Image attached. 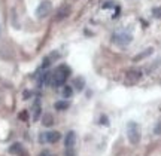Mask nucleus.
I'll return each instance as SVG.
<instances>
[{
  "instance_id": "f257e3e1",
  "label": "nucleus",
  "mask_w": 161,
  "mask_h": 156,
  "mask_svg": "<svg viewBox=\"0 0 161 156\" xmlns=\"http://www.w3.org/2000/svg\"><path fill=\"white\" fill-rule=\"evenodd\" d=\"M70 76V69L67 65H58L55 71L51 73V79H49V85H52L54 88L63 86L64 82L67 81V77Z\"/></svg>"
},
{
  "instance_id": "f03ea898",
  "label": "nucleus",
  "mask_w": 161,
  "mask_h": 156,
  "mask_svg": "<svg viewBox=\"0 0 161 156\" xmlns=\"http://www.w3.org/2000/svg\"><path fill=\"white\" fill-rule=\"evenodd\" d=\"M125 131H127V137H128V140H130V143H131V144H139V141H140V138H142L139 123H136L134 121H130L128 123H127Z\"/></svg>"
},
{
  "instance_id": "7ed1b4c3",
  "label": "nucleus",
  "mask_w": 161,
  "mask_h": 156,
  "mask_svg": "<svg viewBox=\"0 0 161 156\" xmlns=\"http://www.w3.org/2000/svg\"><path fill=\"white\" fill-rule=\"evenodd\" d=\"M131 40H133V34L127 33V31H116L112 36V42L115 45H119V46H127L128 43H131Z\"/></svg>"
},
{
  "instance_id": "20e7f679",
  "label": "nucleus",
  "mask_w": 161,
  "mask_h": 156,
  "mask_svg": "<svg viewBox=\"0 0 161 156\" xmlns=\"http://www.w3.org/2000/svg\"><path fill=\"white\" fill-rule=\"evenodd\" d=\"M52 9V3L49 0H43V2H40L39 6H37V9H36V17L37 18H45L49 15V12Z\"/></svg>"
},
{
  "instance_id": "39448f33",
  "label": "nucleus",
  "mask_w": 161,
  "mask_h": 156,
  "mask_svg": "<svg viewBox=\"0 0 161 156\" xmlns=\"http://www.w3.org/2000/svg\"><path fill=\"white\" fill-rule=\"evenodd\" d=\"M140 79H142V71H140V70H130V71H127L124 81H125L127 85H134V83H137Z\"/></svg>"
},
{
  "instance_id": "423d86ee",
  "label": "nucleus",
  "mask_w": 161,
  "mask_h": 156,
  "mask_svg": "<svg viewBox=\"0 0 161 156\" xmlns=\"http://www.w3.org/2000/svg\"><path fill=\"white\" fill-rule=\"evenodd\" d=\"M60 138H61V134L58 133V131H49V133H45V135H42V137H40V141L57 143Z\"/></svg>"
},
{
  "instance_id": "0eeeda50",
  "label": "nucleus",
  "mask_w": 161,
  "mask_h": 156,
  "mask_svg": "<svg viewBox=\"0 0 161 156\" xmlns=\"http://www.w3.org/2000/svg\"><path fill=\"white\" fill-rule=\"evenodd\" d=\"M75 141H76V134L73 133V131H69L67 135H66V140H64L66 149H72V147L75 146Z\"/></svg>"
},
{
  "instance_id": "6e6552de",
  "label": "nucleus",
  "mask_w": 161,
  "mask_h": 156,
  "mask_svg": "<svg viewBox=\"0 0 161 156\" xmlns=\"http://www.w3.org/2000/svg\"><path fill=\"white\" fill-rule=\"evenodd\" d=\"M69 13H70V6L64 5V6H61V8L58 9L57 15H55V19H57V21H60V19H63V18L69 17Z\"/></svg>"
},
{
  "instance_id": "1a4fd4ad",
  "label": "nucleus",
  "mask_w": 161,
  "mask_h": 156,
  "mask_svg": "<svg viewBox=\"0 0 161 156\" xmlns=\"http://www.w3.org/2000/svg\"><path fill=\"white\" fill-rule=\"evenodd\" d=\"M42 123H43L45 127H51L52 123H54V117H52V115H49V113H46V115H43Z\"/></svg>"
},
{
  "instance_id": "9d476101",
  "label": "nucleus",
  "mask_w": 161,
  "mask_h": 156,
  "mask_svg": "<svg viewBox=\"0 0 161 156\" xmlns=\"http://www.w3.org/2000/svg\"><path fill=\"white\" fill-rule=\"evenodd\" d=\"M84 83H85V82H84L82 77H76L75 81H73V85H75V88L78 91H82V89H84Z\"/></svg>"
},
{
  "instance_id": "9b49d317",
  "label": "nucleus",
  "mask_w": 161,
  "mask_h": 156,
  "mask_svg": "<svg viewBox=\"0 0 161 156\" xmlns=\"http://www.w3.org/2000/svg\"><path fill=\"white\" fill-rule=\"evenodd\" d=\"M54 107L57 110H66V109H69V103L67 101H57V103L54 104Z\"/></svg>"
},
{
  "instance_id": "f8f14e48",
  "label": "nucleus",
  "mask_w": 161,
  "mask_h": 156,
  "mask_svg": "<svg viewBox=\"0 0 161 156\" xmlns=\"http://www.w3.org/2000/svg\"><path fill=\"white\" fill-rule=\"evenodd\" d=\"M72 94H73L72 86H67V85H66V86L63 88V97H67V98H69V97H72Z\"/></svg>"
},
{
  "instance_id": "ddd939ff",
  "label": "nucleus",
  "mask_w": 161,
  "mask_h": 156,
  "mask_svg": "<svg viewBox=\"0 0 161 156\" xmlns=\"http://www.w3.org/2000/svg\"><path fill=\"white\" fill-rule=\"evenodd\" d=\"M39 115H40V104H39V101H36V104H35V115H33V119H35V121H37V119H39Z\"/></svg>"
},
{
  "instance_id": "4468645a",
  "label": "nucleus",
  "mask_w": 161,
  "mask_h": 156,
  "mask_svg": "<svg viewBox=\"0 0 161 156\" xmlns=\"http://www.w3.org/2000/svg\"><path fill=\"white\" fill-rule=\"evenodd\" d=\"M9 152H11V153H19V152H21V144H18V143H15L14 146H11V149H9Z\"/></svg>"
},
{
  "instance_id": "2eb2a0df",
  "label": "nucleus",
  "mask_w": 161,
  "mask_h": 156,
  "mask_svg": "<svg viewBox=\"0 0 161 156\" xmlns=\"http://www.w3.org/2000/svg\"><path fill=\"white\" fill-rule=\"evenodd\" d=\"M151 52H152V48H149V49H148V51H145V52H142V54H140V55H137V57L134 58V61H139V60H140V58H145V57H146V55H149Z\"/></svg>"
},
{
  "instance_id": "dca6fc26",
  "label": "nucleus",
  "mask_w": 161,
  "mask_h": 156,
  "mask_svg": "<svg viewBox=\"0 0 161 156\" xmlns=\"http://www.w3.org/2000/svg\"><path fill=\"white\" fill-rule=\"evenodd\" d=\"M154 17L155 18H161V8H154Z\"/></svg>"
},
{
  "instance_id": "f3484780",
  "label": "nucleus",
  "mask_w": 161,
  "mask_h": 156,
  "mask_svg": "<svg viewBox=\"0 0 161 156\" xmlns=\"http://www.w3.org/2000/svg\"><path fill=\"white\" fill-rule=\"evenodd\" d=\"M19 119H21V121H27V119H29V113H27V112H21V113H19Z\"/></svg>"
},
{
  "instance_id": "a211bd4d",
  "label": "nucleus",
  "mask_w": 161,
  "mask_h": 156,
  "mask_svg": "<svg viewBox=\"0 0 161 156\" xmlns=\"http://www.w3.org/2000/svg\"><path fill=\"white\" fill-rule=\"evenodd\" d=\"M154 133H155V134H161V121L155 125V128H154Z\"/></svg>"
},
{
  "instance_id": "6ab92c4d",
  "label": "nucleus",
  "mask_w": 161,
  "mask_h": 156,
  "mask_svg": "<svg viewBox=\"0 0 161 156\" xmlns=\"http://www.w3.org/2000/svg\"><path fill=\"white\" fill-rule=\"evenodd\" d=\"M49 64H51L49 58H45V60H43V63H42V69H46V67H48Z\"/></svg>"
},
{
  "instance_id": "aec40b11",
  "label": "nucleus",
  "mask_w": 161,
  "mask_h": 156,
  "mask_svg": "<svg viewBox=\"0 0 161 156\" xmlns=\"http://www.w3.org/2000/svg\"><path fill=\"white\" fill-rule=\"evenodd\" d=\"M100 122L104 123V125H109V122H108V117H106V116H102V117H100Z\"/></svg>"
},
{
  "instance_id": "412c9836",
  "label": "nucleus",
  "mask_w": 161,
  "mask_h": 156,
  "mask_svg": "<svg viewBox=\"0 0 161 156\" xmlns=\"http://www.w3.org/2000/svg\"><path fill=\"white\" fill-rule=\"evenodd\" d=\"M30 94H31L30 91H25V92H24V98H29V97H30Z\"/></svg>"
},
{
  "instance_id": "4be33fe9",
  "label": "nucleus",
  "mask_w": 161,
  "mask_h": 156,
  "mask_svg": "<svg viewBox=\"0 0 161 156\" xmlns=\"http://www.w3.org/2000/svg\"><path fill=\"white\" fill-rule=\"evenodd\" d=\"M40 156H54V155H51V153H48V152H45V153H42Z\"/></svg>"
}]
</instances>
